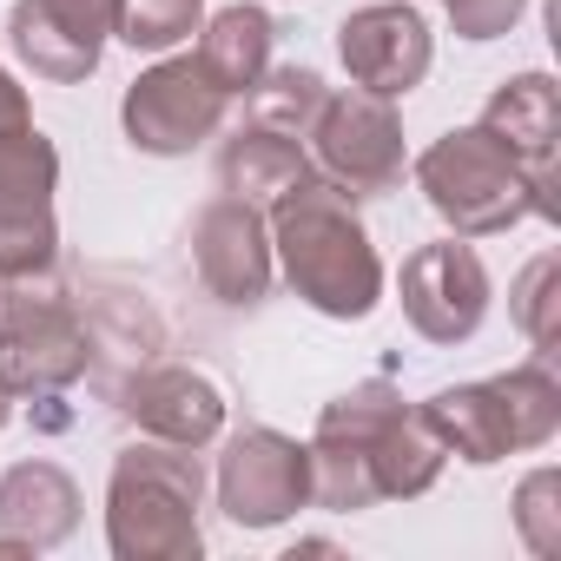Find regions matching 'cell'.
<instances>
[{"mask_svg":"<svg viewBox=\"0 0 561 561\" xmlns=\"http://www.w3.org/2000/svg\"><path fill=\"white\" fill-rule=\"evenodd\" d=\"M443 476V443L430 436L423 410L397 397V383H357L324 403L311 436V502L357 515L390 495H423Z\"/></svg>","mask_w":561,"mask_h":561,"instance_id":"obj_1","label":"cell"},{"mask_svg":"<svg viewBox=\"0 0 561 561\" xmlns=\"http://www.w3.org/2000/svg\"><path fill=\"white\" fill-rule=\"evenodd\" d=\"M113 27H119V0H21L8 41L21 67H34L54 87H73L100 67Z\"/></svg>","mask_w":561,"mask_h":561,"instance_id":"obj_12","label":"cell"},{"mask_svg":"<svg viewBox=\"0 0 561 561\" xmlns=\"http://www.w3.org/2000/svg\"><path fill=\"white\" fill-rule=\"evenodd\" d=\"M198 502L205 462L185 443H133L113 462L106 489V541L119 561H198Z\"/></svg>","mask_w":561,"mask_h":561,"instance_id":"obj_3","label":"cell"},{"mask_svg":"<svg viewBox=\"0 0 561 561\" xmlns=\"http://www.w3.org/2000/svg\"><path fill=\"white\" fill-rule=\"evenodd\" d=\"M554 277H561V264H554V257H535V264L522 271V285H515V324L528 331L535 351H554V337H561V298H554Z\"/></svg>","mask_w":561,"mask_h":561,"instance_id":"obj_22","label":"cell"},{"mask_svg":"<svg viewBox=\"0 0 561 561\" xmlns=\"http://www.w3.org/2000/svg\"><path fill=\"white\" fill-rule=\"evenodd\" d=\"M119 410H126L146 436H159V443H185V449H205V443L225 430V397H218V383L198 377V370H185V364L133 370Z\"/></svg>","mask_w":561,"mask_h":561,"instance_id":"obj_15","label":"cell"},{"mask_svg":"<svg viewBox=\"0 0 561 561\" xmlns=\"http://www.w3.org/2000/svg\"><path fill=\"white\" fill-rule=\"evenodd\" d=\"M298 179H311L305 146L285 139V133H271V126H244V133H231L225 152H218V185H225L231 198L257 205V211L277 205Z\"/></svg>","mask_w":561,"mask_h":561,"instance_id":"obj_18","label":"cell"},{"mask_svg":"<svg viewBox=\"0 0 561 561\" xmlns=\"http://www.w3.org/2000/svg\"><path fill=\"white\" fill-rule=\"evenodd\" d=\"M423 423L443 443V456L502 462L508 449H541L561 430V383L548 377V364H522V370L489 377V383L436 390L423 403Z\"/></svg>","mask_w":561,"mask_h":561,"instance_id":"obj_4","label":"cell"},{"mask_svg":"<svg viewBox=\"0 0 561 561\" xmlns=\"http://www.w3.org/2000/svg\"><path fill=\"white\" fill-rule=\"evenodd\" d=\"M403 318L416 324V337L430 344H462L476 337L482 311H489V271L482 257L462 244V238H443V244H423L403 257Z\"/></svg>","mask_w":561,"mask_h":561,"instance_id":"obj_11","label":"cell"},{"mask_svg":"<svg viewBox=\"0 0 561 561\" xmlns=\"http://www.w3.org/2000/svg\"><path fill=\"white\" fill-rule=\"evenodd\" d=\"M192 60L225 93H251L257 73L271 67V14L264 8H225V14H211V27H205V41H198Z\"/></svg>","mask_w":561,"mask_h":561,"instance_id":"obj_19","label":"cell"},{"mask_svg":"<svg viewBox=\"0 0 561 561\" xmlns=\"http://www.w3.org/2000/svg\"><path fill=\"white\" fill-rule=\"evenodd\" d=\"M522 172H528V185L554 205V133H561V106H554V80L548 73H522V80H508L495 100H489V113L476 119Z\"/></svg>","mask_w":561,"mask_h":561,"instance_id":"obj_17","label":"cell"},{"mask_svg":"<svg viewBox=\"0 0 561 561\" xmlns=\"http://www.w3.org/2000/svg\"><path fill=\"white\" fill-rule=\"evenodd\" d=\"M225 100L231 93L185 54V60H159L152 73H139L119 119H126V139L139 152L165 159V152H192L198 139H211L218 119H225Z\"/></svg>","mask_w":561,"mask_h":561,"instance_id":"obj_10","label":"cell"},{"mask_svg":"<svg viewBox=\"0 0 561 561\" xmlns=\"http://www.w3.org/2000/svg\"><path fill=\"white\" fill-rule=\"evenodd\" d=\"M80 489L54 462H14L0 476V548L8 554H47L73 535Z\"/></svg>","mask_w":561,"mask_h":561,"instance_id":"obj_16","label":"cell"},{"mask_svg":"<svg viewBox=\"0 0 561 561\" xmlns=\"http://www.w3.org/2000/svg\"><path fill=\"white\" fill-rule=\"evenodd\" d=\"M205 21V0H119V41L139 54H165L179 41H192Z\"/></svg>","mask_w":561,"mask_h":561,"instance_id":"obj_21","label":"cell"},{"mask_svg":"<svg viewBox=\"0 0 561 561\" xmlns=\"http://www.w3.org/2000/svg\"><path fill=\"white\" fill-rule=\"evenodd\" d=\"M337 54H344V73L364 93L403 100L430 73V27H423V14L410 0H377V8H357L337 27Z\"/></svg>","mask_w":561,"mask_h":561,"instance_id":"obj_14","label":"cell"},{"mask_svg":"<svg viewBox=\"0 0 561 561\" xmlns=\"http://www.w3.org/2000/svg\"><path fill=\"white\" fill-rule=\"evenodd\" d=\"M271 251L291 291L324 318H370L383 298V264L364 218L351 211V192H337L318 172L271 205Z\"/></svg>","mask_w":561,"mask_h":561,"instance_id":"obj_2","label":"cell"},{"mask_svg":"<svg viewBox=\"0 0 561 561\" xmlns=\"http://www.w3.org/2000/svg\"><path fill=\"white\" fill-rule=\"evenodd\" d=\"M311 152L324 165V179L351 198H377L390 185H403V119L390 113V100L351 87V93H331L324 113L311 119Z\"/></svg>","mask_w":561,"mask_h":561,"instance_id":"obj_8","label":"cell"},{"mask_svg":"<svg viewBox=\"0 0 561 561\" xmlns=\"http://www.w3.org/2000/svg\"><path fill=\"white\" fill-rule=\"evenodd\" d=\"M443 8H449V21H456L462 41H495V34H508L522 21L528 0H443Z\"/></svg>","mask_w":561,"mask_h":561,"instance_id":"obj_24","label":"cell"},{"mask_svg":"<svg viewBox=\"0 0 561 561\" xmlns=\"http://www.w3.org/2000/svg\"><path fill=\"white\" fill-rule=\"evenodd\" d=\"M548 495H561V476H554V469L528 476V482H522V502H515V508H522V535H528L535 554H554V548H561V522H554Z\"/></svg>","mask_w":561,"mask_h":561,"instance_id":"obj_23","label":"cell"},{"mask_svg":"<svg viewBox=\"0 0 561 561\" xmlns=\"http://www.w3.org/2000/svg\"><path fill=\"white\" fill-rule=\"evenodd\" d=\"M8 416H14V390L0 383V430H8Z\"/></svg>","mask_w":561,"mask_h":561,"instance_id":"obj_26","label":"cell"},{"mask_svg":"<svg viewBox=\"0 0 561 561\" xmlns=\"http://www.w3.org/2000/svg\"><path fill=\"white\" fill-rule=\"evenodd\" d=\"M244 100H251V126H271V133H285V139H305L311 119L324 113L331 87L311 67H264Z\"/></svg>","mask_w":561,"mask_h":561,"instance_id":"obj_20","label":"cell"},{"mask_svg":"<svg viewBox=\"0 0 561 561\" xmlns=\"http://www.w3.org/2000/svg\"><path fill=\"white\" fill-rule=\"evenodd\" d=\"M416 185L430 192L436 218L456 225V238H495V231L522 225L528 211H535V218H554V205L528 185V172H522L482 126L443 133V139L416 159Z\"/></svg>","mask_w":561,"mask_h":561,"instance_id":"obj_5","label":"cell"},{"mask_svg":"<svg viewBox=\"0 0 561 561\" xmlns=\"http://www.w3.org/2000/svg\"><path fill=\"white\" fill-rule=\"evenodd\" d=\"M218 508L238 528H277L298 508H311V449L277 436V430H244L218 456Z\"/></svg>","mask_w":561,"mask_h":561,"instance_id":"obj_9","label":"cell"},{"mask_svg":"<svg viewBox=\"0 0 561 561\" xmlns=\"http://www.w3.org/2000/svg\"><path fill=\"white\" fill-rule=\"evenodd\" d=\"M54 185H60V152L47 133H34V119L0 133V285L54 271L60 251Z\"/></svg>","mask_w":561,"mask_h":561,"instance_id":"obj_7","label":"cell"},{"mask_svg":"<svg viewBox=\"0 0 561 561\" xmlns=\"http://www.w3.org/2000/svg\"><path fill=\"white\" fill-rule=\"evenodd\" d=\"M192 264H198V285L225 305H257L271 291V225L257 205L244 198H211L192 218Z\"/></svg>","mask_w":561,"mask_h":561,"instance_id":"obj_13","label":"cell"},{"mask_svg":"<svg viewBox=\"0 0 561 561\" xmlns=\"http://www.w3.org/2000/svg\"><path fill=\"white\" fill-rule=\"evenodd\" d=\"M93 364L80 305L41 277H8L0 291V383L14 397H60Z\"/></svg>","mask_w":561,"mask_h":561,"instance_id":"obj_6","label":"cell"},{"mask_svg":"<svg viewBox=\"0 0 561 561\" xmlns=\"http://www.w3.org/2000/svg\"><path fill=\"white\" fill-rule=\"evenodd\" d=\"M14 126H27V93L0 73V133H14Z\"/></svg>","mask_w":561,"mask_h":561,"instance_id":"obj_25","label":"cell"}]
</instances>
